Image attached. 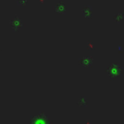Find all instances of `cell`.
I'll return each mask as SVG.
<instances>
[{
	"label": "cell",
	"instance_id": "7a4b0ae2",
	"mask_svg": "<svg viewBox=\"0 0 124 124\" xmlns=\"http://www.w3.org/2000/svg\"><path fill=\"white\" fill-rule=\"evenodd\" d=\"M31 124H49V123H48V118L46 114L39 113L32 118Z\"/></svg>",
	"mask_w": 124,
	"mask_h": 124
},
{
	"label": "cell",
	"instance_id": "6da1fadb",
	"mask_svg": "<svg viewBox=\"0 0 124 124\" xmlns=\"http://www.w3.org/2000/svg\"><path fill=\"white\" fill-rule=\"evenodd\" d=\"M123 68L118 64H110L107 68V74L110 78H115L122 75Z\"/></svg>",
	"mask_w": 124,
	"mask_h": 124
},
{
	"label": "cell",
	"instance_id": "277c9868",
	"mask_svg": "<svg viewBox=\"0 0 124 124\" xmlns=\"http://www.w3.org/2000/svg\"><path fill=\"white\" fill-rule=\"evenodd\" d=\"M80 64L84 67H89L92 64V59L89 57H83L80 59Z\"/></svg>",
	"mask_w": 124,
	"mask_h": 124
},
{
	"label": "cell",
	"instance_id": "3957f363",
	"mask_svg": "<svg viewBox=\"0 0 124 124\" xmlns=\"http://www.w3.org/2000/svg\"><path fill=\"white\" fill-rule=\"evenodd\" d=\"M11 26H12V29H13L14 31L19 30V29L22 27V21H21V19H20L18 16L14 17V18L12 19V21H11Z\"/></svg>",
	"mask_w": 124,
	"mask_h": 124
}]
</instances>
